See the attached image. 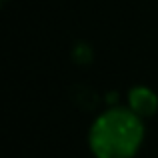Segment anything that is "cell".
Instances as JSON below:
<instances>
[{
    "label": "cell",
    "instance_id": "2",
    "mask_svg": "<svg viewBox=\"0 0 158 158\" xmlns=\"http://www.w3.org/2000/svg\"><path fill=\"white\" fill-rule=\"evenodd\" d=\"M128 104H130V110L134 112V114H138L140 118H142V116H152L156 112L158 98L150 88H146V86H136V88H132L130 94H128Z\"/></svg>",
    "mask_w": 158,
    "mask_h": 158
},
{
    "label": "cell",
    "instance_id": "1",
    "mask_svg": "<svg viewBox=\"0 0 158 158\" xmlns=\"http://www.w3.org/2000/svg\"><path fill=\"white\" fill-rule=\"evenodd\" d=\"M144 138L140 116L126 108L106 110L90 128V148L96 158H132Z\"/></svg>",
    "mask_w": 158,
    "mask_h": 158
}]
</instances>
